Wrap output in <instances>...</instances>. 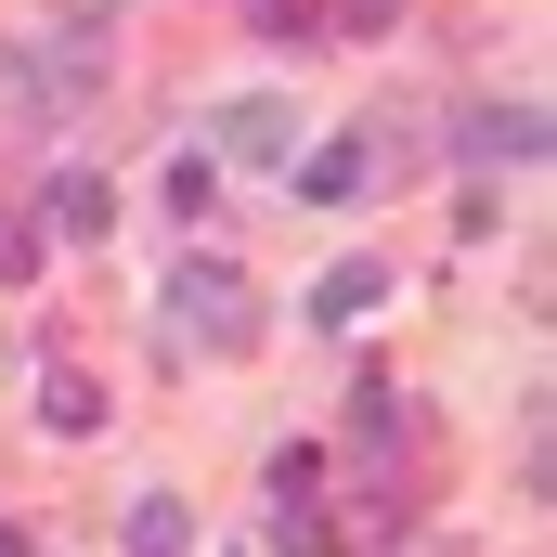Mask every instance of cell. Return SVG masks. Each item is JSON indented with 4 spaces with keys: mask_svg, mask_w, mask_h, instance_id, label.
Listing matches in <instances>:
<instances>
[{
    "mask_svg": "<svg viewBox=\"0 0 557 557\" xmlns=\"http://www.w3.org/2000/svg\"><path fill=\"white\" fill-rule=\"evenodd\" d=\"M169 337H195V350H247V337H260L247 273H234V260H182V273H169Z\"/></svg>",
    "mask_w": 557,
    "mask_h": 557,
    "instance_id": "obj_1",
    "label": "cell"
},
{
    "mask_svg": "<svg viewBox=\"0 0 557 557\" xmlns=\"http://www.w3.org/2000/svg\"><path fill=\"white\" fill-rule=\"evenodd\" d=\"M454 156L467 169H532L545 156V104H467L454 117Z\"/></svg>",
    "mask_w": 557,
    "mask_h": 557,
    "instance_id": "obj_2",
    "label": "cell"
},
{
    "mask_svg": "<svg viewBox=\"0 0 557 557\" xmlns=\"http://www.w3.org/2000/svg\"><path fill=\"white\" fill-rule=\"evenodd\" d=\"M26 221H39V247H52V234H65V247H104V221H117V195H104V169H52Z\"/></svg>",
    "mask_w": 557,
    "mask_h": 557,
    "instance_id": "obj_3",
    "label": "cell"
},
{
    "mask_svg": "<svg viewBox=\"0 0 557 557\" xmlns=\"http://www.w3.org/2000/svg\"><path fill=\"white\" fill-rule=\"evenodd\" d=\"M208 156H260V169H298V104H285V91H247V104H221Z\"/></svg>",
    "mask_w": 557,
    "mask_h": 557,
    "instance_id": "obj_4",
    "label": "cell"
},
{
    "mask_svg": "<svg viewBox=\"0 0 557 557\" xmlns=\"http://www.w3.org/2000/svg\"><path fill=\"white\" fill-rule=\"evenodd\" d=\"M363 182H376V131H337L298 156V208H363Z\"/></svg>",
    "mask_w": 557,
    "mask_h": 557,
    "instance_id": "obj_5",
    "label": "cell"
},
{
    "mask_svg": "<svg viewBox=\"0 0 557 557\" xmlns=\"http://www.w3.org/2000/svg\"><path fill=\"white\" fill-rule=\"evenodd\" d=\"M376 298H389V273H376V260H337V273L311 285V324H363Z\"/></svg>",
    "mask_w": 557,
    "mask_h": 557,
    "instance_id": "obj_6",
    "label": "cell"
},
{
    "mask_svg": "<svg viewBox=\"0 0 557 557\" xmlns=\"http://www.w3.org/2000/svg\"><path fill=\"white\" fill-rule=\"evenodd\" d=\"M169 208H182V221H208V208H221V156H208V143H182V156H169Z\"/></svg>",
    "mask_w": 557,
    "mask_h": 557,
    "instance_id": "obj_7",
    "label": "cell"
},
{
    "mask_svg": "<svg viewBox=\"0 0 557 557\" xmlns=\"http://www.w3.org/2000/svg\"><path fill=\"white\" fill-rule=\"evenodd\" d=\"M182 545H195V519H182L169 493H143L131 506V557H182Z\"/></svg>",
    "mask_w": 557,
    "mask_h": 557,
    "instance_id": "obj_8",
    "label": "cell"
},
{
    "mask_svg": "<svg viewBox=\"0 0 557 557\" xmlns=\"http://www.w3.org/2000/svg\"><path fill=\"white\" fill-rule=\"evenodd\" d=\"M39 416H52V428H104V389H91V376H65V363H52V376H39Z\"/></svg>",
    "mask_w": 557,
    "mask_h": 557,
    "instance_id": "obj_9",
    "label": "cell"
},
{
    "mask_svg": "<svg viewBox=\"0 0 557 557\" xmlns=\"http://www.w3.org/2000/svg\"><path fill=\"white\" fill-rule=\"evenodd\" d=\"M39 273V221H26V208H0V285H26Z\"/></svg>",
    "mask_w": 557,
    "mask_h": 557,
    "instance_id": "obj_10",
    "label": "cell"
},
{
    "mask_svg": "<svg viewBox=\"0 0 557 557\" xmlns=\"http://www.w3.org/2000/svg\"><path fill=\"white\" fill-rule=\"evenodd\" d=\"M78 13H91V0H78Z\"/></svg>",
    "mask_w": 557,
    "mask_h": 557,
    "instance_id": "obj_11",
    "label": "cell"
}]
</instances>
